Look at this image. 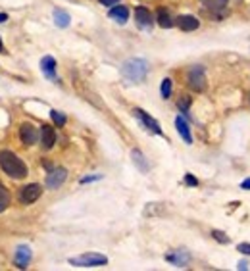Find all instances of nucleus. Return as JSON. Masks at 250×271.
<instances>
[{
    "label": "nucleus",
    "instance_id": "17",
    "mask_svg": "<svg viewBox=\"0 0 250 271\" xmlns=\"http://www.w3.org/2000/svg\"><path fill=\"white\" fill-rule=\"evenodd\" d=\"M156 21L160 27H164V29H169V27H173L175 25V20L171 18V14L166 10V8H160L156 14Z\"/></svg>",
    "mask_w": 250,
    "mask_h": 271
},
{
    "label": "nucleus",
    "instance_id": "20",
    "mask_svg": "<svg viewBox=\"0 0 250 271\" xmlns=\"http://www.w3.org/2000/svg\"><path fill=\"white\" fill-rule=\"evenodd\" d=\"M131 156H133V162L139 166V169H141V171H148V164H146V160H145L143 152H141V150H133V152H131Z\"/></svg>",
    "mask_w": 250,
    "mask_h": 271
},
{
    "label": "nucleus",
    "instance_id": "31",
    "mask_svg": "<svg viewBox=\"0 0 250 271\" xmlns=\"http://www.w3.org/2000/svg\"><path fill=\"white\" fill-rule=\"evenodd\" d=\"M239 270H249V264L247 262H239Z\"/></svg>",
    "mask_w": 250,
    "mask_h": 271
},
{
    "label": "nucleus",
    "instance_id": "3",
    "mask_svg": "<svg viewBox=\"0 0 250 271\" xmlns=\"http://www.w3.org/2000/svg\"><path fill=\"white\" fill-rule=\"evenodd\" d=\"M71 266L75 268H100V266H106L108 264V258L102 256V254H83V256H77V258H71L69 260Z\"/></svg>",
    "mask_w": 250,
    "mask_h": 271
},
{
    "label": "nucleus",
    "instance_id": "2",
    "mask_svg": "<svg viewBox=\"0 0 250 271\" xmlns=\"http://www.w3.org/2000/svg\"><path fill=\"white\" fill-rule=\"evenodd\" d=\"M146 73H148V63H146V60H141V58H131L122 65V75L131 83L145 81Z\"/></svg>",
    "mask_w": 250,
    "mask_h": 271
},
{
    "label": "nucleus",
    "instance_id": "33",
    "mask_svg": "<svg viewBox=\"0 0 250 271\" xmlns=\"http://www.w3.org/2000/svg\"><path fill=\"white\" fill-rule=\"evenodd\" d=\"M4 52V44H2V39H0V54Z\"/></svg>",
    "mask_w": 250,
    "mask_h": 271
},
{
    "label": "nucleus",
    "instance_id": "13",
    "mask_svg": "<svg viewBox=\"0 0 250 271\" xmlns=\"http://www.w3.org/2000/svg\"><path fill=\"white\" fill-rule=\"evenodd\" d=\"M166 260H167L169 264L177 266V268H185L188 264V260H190V254L185 252V250H175V252H171V254H166Z\"/></svg>",
    "mask_w": 250,
    "mask_h": 271
},
{
    "label": "nucleus",
    "instance_id": "25",
    "mask_svg": "<svg viewBox=\"0 0 250 271\" xmlns=\"http://www.w3.org/2000/svg\"><path fill=\"white\" fill-rule=\"evenodd\" d=\"M212 237L218 242H221V244H227L229 242V239L225 237V233H221V231H212Z\"/></svg>",
    "mask_w": 250,
    "mask_h": 271
},
{
    "label": "nucleus",
    "instance_id": "26",
    "mask_svg": "<svg viewBox=\"0 0 250 271\" xmlns=\"http://www.w3.org/2000/svg\"><path fill=\"white\" fill-rule=\"evenodd\" d=\"M237 250H239V252H243V254H247V256H250V244H247V242L239 244V246H237Z\"/></svg>",
    "mask_w": 250,
    "mask_h": 271
},
{
    "label": "nucleus",
    "instance_id": "16",
    "mask_svg": "<svg viewBox=\"0 0 250 271\" xmlns=\"http://www.w3.org/2000/svg\"><path fill=\"white\" fill-rule=\"evenodd\" d=\"M116 23H120V25H124L125 21L129 20V10L122 6V4H118V6H114L112 10H110V14H108Z\"/></svg>",
    "mask_w": 250,
    "mask_h": 271
},
{
    "label": "nucleus",
    "instance_id": "9",
    "mask_svg": "<svg viewBox=\"0 0 250 271\" xmlns=\"http://www.w3.org/2000/svg\"><path fill=\"white\" fill-rule=\"evenodd\" d=\"M29 262H31V248H29L27 244H23V246H18V250H16V256H14V264H16V268H20V270H25V268L29 266Z\"/></svg>",
    "mask_w": 250,
    "mask_h": 271
},
{
    "label": "nucleus",
    "instance_id": "5",
    "mask_svg": "<svg viewBox=\"0 0 250 271\" xmlns=\"http://www.w3.org/2000/svg\"><path fill=\"white\" fill-rule=\"evenodd\" d=\"M42 194V187L37 185V183H31V185H25L21 190H20V202L21 204H33L41 198Z\"/></svg>",
    "mask_w": 250,
    "mask_h": 271
},
{
    "label": "nucleus",
    "instance_id": "14",
    "mask_svg": "<svg viewBox=\"0 0 250 271\" xmlns=\"http://www.w3.org/2000/svg\"><path fill=\"white\" fill-rule=\"evenodd\" d=\"M41 71L50 79V81H58L56 77V60L52 56H44L41 60Z\"/></svg>",
    "mask_w": 250,
    "mask_h": 271
},
{
    "label": "nucleus",
    "instance_id": "27",
    "mask_svg": "<svg viewBox=\"0 0 250 271\" xmlns=\"http://www.w3.org/2000/svg\"><path fill=\"white\" fill-rule=\"evenodd\" d=\"M185 183H187V185H190V187H196V185H198V181L194 179L192 175H187V177H185Z\"/></svg>",
    "mask_w": 250,
    "mask_h": 271
},
{
    "label": "nucleus",
    "instance_id": "6",
    "mask_svg": "<svg viewBox=\"0 0 250 271\" xmlns=\"http://www.w3.org/2000/svg\"><path fill=\"white\" fill-rule=\"evenodd\" d=\"M65 179H67V169H63V167L50 169V173L46 175V187L52 188V190L54 188H60Z\"/></svg>",
    "mask_w": 250,
    "mask_h": 271
},
{
    "label": "nucleus",
    "instance_id": "30",
    "mask_svg": "<svg viewBox=\"0 0 250 271\" xmlns=\"http://www.w3.org/2000/svg\"><path fill=\"white\" fill-rule=\"evenodd\" d=\"M241 188H247V190H250V179L243 181V183H241Z\"/></svg>",
    "mask_w": 250,
    "mask_h": 271
},
{
    "label": "nucleus",
    "instance_id": "8",
    "mask_svg": "<svg viewBox=\"0 0 250 271\" xmlns=\"http://www.w3.org/2000/svg\"><path fill=\"white\" fill-rule=\"evenodd\" d=\"M135 21H137L139 27H143V29H150L152 23H154V18H152V14H150L148 8L139 6V8H135Z\"/></svg>",
    "mask_w": 250,
    "mask_h": 271
},
{
    "label": "nucleus",
    "instance_id": "21",
    "mask_svg": "<svg viewBox=\"0 0 250 271\" xmlns=\"http://www.w3.org/2000/svg\"><path fill=\"white\" fill-rule=\"evenodd\" d=\"M10 206V192H8V188L0 183V213L6 210Z\"/></svg>",
    "mask_w": 250,
    "mask_h": 271
},
{
    "label": "nucleus",
    "instance_id": "32",
    "mask_svg": "<svg viewBox=\"0 0 250 271\" xmlns=\"http://www.w3.org/2000/svg\"><path fill=\"white\" fill-rule=\"evenodd\" d=\"M4 21H8V14H2L0 12V23H4Z\"/></svg>",
    "mask_w": 250,
    "mask_h": 271
},
{
    "label": "nucleus",
    "instance_id": "23",
    "mask_svg": "<svg viewBox=\"0 0 250 271\" xmlns=\"http://www.w3.org/2000/svg\"><path fill=\"white\" fill-rule=\"evenodd\" d=\"M160 92H162V98H166V100L171 96V79H169V77H166V79L162 81Z\"/></svg>",
    "mask_w": 250,
    "mask_h": 271
},
{
    "label": "nucleus",
    "instance_id": "24",
    "mask_svg": "<svg viewBox=\"0 0 250 271\" xmlns=\"http://www.w3.org/2000/svg\"><path fill=\"white\" fill-rule=\"evenodd\" d=\"M50 118H52V121H54L58 127H63V125H65V116H63L62 112H58V110H52V112H50Z\"/></svg>",
    "mask_w": 250,
    "mask_h": 271
},
{
    "label": "nucleus",
    "instance_id": "22",
    "mask_svg": "<svg viewBox=\"0 0 250 271\" xmlns=\"http://www.w3.org/2000/svg\"><path fill=\"white\" fill-rule=\"evenodd\" d=\"M190 102H192V98L188 96V94H183L179 100H177V108L183 112V114H188V108H190Z\"/></svg>",
    "mask_w": 250,
    "mask_h": 271
},
{
    "label": "nucleus",
    "instance_id": "10",
    "mask_svg": "<svg viewBox=\"0 0 250 271\" xmlns=\"http://www.w3.org/2000/svg\"><path fill=\"white\" fill-rule=\"evenodd\" d=\"M41 143H42L44 150H50L56 145V131H54V127H50V125H42L41 127Z\"/></svg>",
    "mask_w": 250,
    "mask_h": 271
},
{
    "label": "nucleus",
    "instance_id": "11",
    "mask_svg": "<svg viewBox=\"0 0 250 271\" xmlns=\"http://www.w3.org/2000/svg\"><path fill=\"white\" fill-rule=\"evenodd\" d=\"M20 139L27 146L35 145L37 143V127L31 125V123H21V127H20Z\"/></svg>",
    "mask_w": 250,
    "mask_h": 271
},
{
    "label": "nucleus",
    "instance_id": "1",
    "mask_svg": "<svg viewBox=\"0 0 250 271\" xmlns=\"http://www.w3.org/2000/svg\"><path fill=\"white\" fill-rule=\"evenodd\" d=\"M0 169H2L8 177H12V179H23V177H27V173H29L25 162H21L12 150L0 152Z\"/></svg>",
    "mask_w": 250,
    "mask_h": 271
},
{
    "label": "nucleus",
    "instance_id": "12",
    "mask_svg": "<svg viewBox=\"0 0 250 271\" xmlns=\"http://www.w3.org/2000/svg\"><path fill=\"white\" fill-rule=\"evenodd\" d=\"M175 25L179 27L181 31H196L200 27V21L194 18V16H179V18H175Z\"/></svg>",
    "mask_w": 250,
    "mask_h": 271
},
{
    "label": "nucleus",
    "instance_id": "15",
    "mask_svg": "<svg viewBox=\"0 0 250 271\" xmlns=\"http://www.w3.org/2000/svg\"><path fill=\"white\" fill-rule=\"evenodd\" d=\"M208 10H212V14L216 18H223L225 16V10H227V0H200Z\"/></svg>",
    "mask_w": 250,
    "mask_h": 271
},
{
    "label": "nucleus",
    "instance_id": "29",
    "mask_svg": "<svg viewBox=\"0 0 250 271\" xmlns=\"http://www.w3.org/2000/svg\"><path fill=\"white\" fill-rule=\"evenodd\" d=\"M100 179V175H91V177H83L81 183H91V181H98Z\"/></svg>",
    "mask_w": 250,
    "mask_h": 271
},
{
    "label": "nucleus",
    "instance_id": "4",
    "mask_svg": "<svg viewBox=\"0 0 250 271\" xmlns=\"http://www.w3.org/2000/svg\"><path fill=\"white\" fill-rule=\"evenodd\" d=\"M187 83L190 90H194V92H204L206 90V75H204V67L202 65H192L188 69Z\"/></svg>",
    "mask_w": 250,
    "mask_h": 271
},
{
    "label": "nucleus",
    "instance_id": "7",
    "mask_svg": "<svg viewBox=\"0 0 250 271\" xmlns=\"http://www.w3.org/2000/svg\"><path fill=\"white\" fill-rule=\"evenodd\" d=\"M133 114H135V118H139V120H141V123H143V125H145L148 131H152L154 135H162L160 123H158L154 118H150V116H148L145 110H141V108H135V110H133Z\"/></svg>",
    "mask_w": 250,
    "mask_h": 271
},
{
    "label": "nucleus",
    "instance_id": "19",
    "mask_svg": "<svg viewBox=\"0 0 250 271\" xmlns=\"http://www.w3.org/2000/svg\"><path fill=\"white\" fill-rule=\"evenodd\" d=\"M52 16H54V23L58 25V27H67L69 25V21H71V18H69V14L62 10V8H54V12H52Z\"/></svg>",
    "mask_w": 250,
    "mask_h": 271
},
{
    "label": "nucleus",
    "instance_id": "28",
    "mask_svg": "<svg viewBox=\"0 0 250 271\" xmlns=\"http://www.w3.org/2000/svg\"><path fill=\"white\" fill-rule=\"evenodd\" d=\"M122 0H100L102 6H114V4H120Z\"/></svg>",
    "mask_w": 250,
    "mask_h": 271
},
{
    "label": "nucleus",
    "instance_id": "18",
    "mask_svg": "<svg viewBox=\"0 0 250 271\" xmlns=\"http://www.w3.org/2000/svg\"><path fill=\"white\" fill-rule=\"evenodd\" d=\"M175 127H177V131H179V135L183 137V141L187 143V145H192V135H190V127H188V123L181 116L179 118H175Z\"/></svg>",
    "mask_w": 250,
    "mask_h": 271
}]
</instances>
